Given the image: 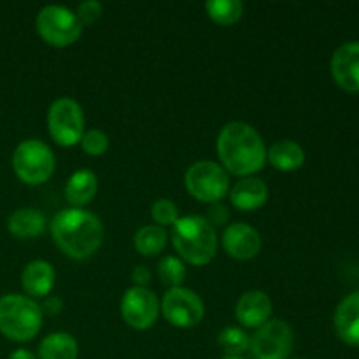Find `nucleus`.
Masks as SVG:
<instances>
[{
    "mask_svg": "<svg viewBox=\"0 0 359 359\" xmlns=\"http://www.w3.org/2000/svg\"><path fill=\"white\" fill-rule=\"evenodd\" d=\"M51 235L60 251L74 259H84L102 245L104 224L90 210L70 207L53 217Z\"/></svg>",
    "mask_w": 359,
    "mask_h": 359,
    "instance_id": "obj_1",
    "label": "nucleus"
},
{
    "mask_svg": "<svg viewBox=\"0 0 359 359\" xmlns=\"http://www.w3.org/2000/svg\"><path fill=\"white\" fill-rule=\"evenodd\" d=\"M217 154L224 168L235 175L259 172L266 161V147L262 135L244 121H231L217 135Z\"/></svg>",
    "mask_w": 359,
    "mask_h": 359,
    "instance_id": "obj_2",
    "label": "nucleus"
},
{
    "mask_svg": "<svg viewBox=\"0 0 359 359\" xmlns=\"http://www.w3.org/2000/svg\"><path fill=\"white\" fill-rule=\"evenodd\" d=\"M172 242L179 256L196 266L212 262L217 251L216 228L202 216L179 217L172 224Z\"/></svg>",
    "mask_w": 359,
    "mask_h": 359,
    "instance_id": "obj_3",
    "label": "nucleus"
},
{
    "mask_svg": "<svg viewBox=\"0 0 359 359\" xmlns=\"http://www.w3.org/2000/svg\"><path fill=\"white\" fill-rule=\"evenodd\" d=\"M42 326L41 305L23 294H4L0 298V333L16 342L32 340Z\"/></svg>",
    "mask_w": 359,
    "mask_h": 359,
    "instance_id": "obj_4",
    "label": "nucleus"
},
{
    "mask_svg": "<svg viewBox=\"0 0 359 359\" xmlns=\"http://www.w3.org/2000/svg\"><path fill=\"white\" fill-rule=\"evenodd\" d=\"M55 154L48 144L37 139L23 140L14 149L13 167L18 177L27 184H42L55 172Z\"/></svg>",
    "mask_w": 359,
    "mask_h": 359,
    "instance_id": "obj_5",
    "label": "nucleus"
},
{
    "mask_svg": "<svg viewBox=\"0 0 359 359\" xmlns=\"http://www.w3.org/2000/svg\"><path fill=\"white\" fill-rule=\"evenodd\" d=\"M39 35L48 44L63 48L70 46L79 39L83 34V23L79 21L77 14L65 6H46L39 11L35 20Z\"/></svg>",
    "mask_w": 359,
    "mask_h": 359,
    "instance_id": "obj_6",
    "label": "nucleus"
},
{
    "mask_svg": "<svg viewBox=\"0 0 359 359\" xmlns=\"http://www.w3.org/2000/svg\"><path fill=\"white\" fill-rule=\"evenodd\" d=\"M186 188L196 200L205 203L221 202L230 189V177L219 163L202 160L193 163L186 172Z\"/></svg>",
    "mask_w": 359,
    "mask_h": 359,
    "instance_id": "obj_7",
    "label": "nucleus"
},
{
    "mask_svg": "<svg viewBox=\"0 0 359 359\" xmlns=\"http://www.w3.org/2000/svg\"><path fill=\"white\" fill-rule=\"evenodd\" d=\"M48 130L60 146H76L84 133L83 107L69 97L55 100L48 111Z\"/></svg>",
    "mask_w": 359,
    "mask_h": 359,
    "instance_id": "obj_8",
    "label": "nucleus"
},
{
    "mask_svg": "<svg viewBox=\"0 0 359 359\" xmlns=\"http://www.w3.org/2000/svg\"><path fill=\"white\" fill-rule=\"evenodd\" d=\"M293 330L283 319L266 321L249 342L255 359H287L293 351Z\"/></svg>",
    "mask_w": 359,
    "mask_h": 359,
    "instance_id": "obj_9",
    "label": "nucleus"
},
{
    "mask_svg": "<svg viewBox=\"0 0 359 359\" xmlns=\"http://www.w3.org/2000/svg\"><path fill=\"white\" fill-rule=\"evenodd\" d=\"M161 312L172 326L193 328L203 319L205 307H203L202 298L195 291L179 286L172 287L165 294L161 302Z\"/></svg>",
    "mask_w": 359,
    "mask_h": 359,
    "instance_id": "obj_10",
    "label": "nucleus"
},
{
    "mask_svg": "<svg viewBox=\"0 0 359 359\" xmlns=\"http://www.w3.org/2000/svg\"><path fill=\"white\" fill-rule=\"evenodd\" d=\"M160 304L156 294L147 287L133 286L123 294L121 316L128 326L135 330H147L156 323Z\"/></svg>",
    "mask_w": 359,
    "mask_h": 359,
    "instance_id": "obj_11",
    "label": "nucleus"
},
{
    "mask_svg": "<svg viewBox=\"0 0 359 359\" xmlns=\"http://www.w3.org/2000/svg\"><path fill=\"white\" fill-rule=\"evenodd\" d=\"M332 76L344 91L359 93V41L337 48L332 56Z\"/></svg>",
    "mask_w": 359,
    "mask_h": 359,
    "instance_id": "obj_12",
    "label": "nucleus"
},
{
    "mask_svg": "<svg viewBox=\"0 0 359 359\" xmlns=\"http://www.w3.org/2000/svg\"><path fill=\"white\" fill-rule=\"evenodd\" d=\"M223 248L231 258L251 259L262 249V237L248 223L228 224L223 231Z\"/></svg>",
    "mask_w": 359,
    "mask_h": 359,
    "instance_id": "obj_13",
    "label": "nucleus"
},
{
    "mask_svg": "<svg viewBox=\"0 0 359 359\" xmlns=\"http://www.w3.org/2000/svg\"><path fill=\"white\" fill-rule=\"evenodd\" d=\"M270 314H272V302L269 294L258 290L242 294L235 307V316L245 328H262L270 319Z\"/></svg>",
    "mask_w": 359,
    "mask_h": 359,
    "instance_id": "obj_14",
    "label": "nucleus"
},
{
    "mask_svg": "<svg viewBox=\"0 0 359 359\" xmlns=\"http://www.w3.org/2000/svg\"><path fill=\"white\" fill-rule=\"evenodd\" d=\"M333 325L339 339L351 347H359V291L347 294L337 307Z\"/></svg>",
    "mask_w": 359,
    "mask_h": 359,
    "instance_id": "obj_15",
    "label": "nucleus"
},
{
    "mask_svg": "<svg viewBox=\"0 0 359 359\" xmlns=\"http://www.w3.org/2000/svg\"><path fill=\"white\" fill-rule=\"evenodd\" d=\"M21 286L32 297H48L55 286V269L44 259H35L25 266Z\"/></svg>",
    "mask_w": 359,
    "mask_h": 359,
    "instance_id": "obj_16",
    "label": "nucleus"
},
{
    "mask_svg": "<svg viewBox=\"0 0 359 359\" xmlns=\"http://www.w3.org/2000/svg\"><path fill=\"white\" fill-rule=\"evenodd\" d=\"M269 198V186L256 177H244L231 188L230 200L237 209L256 210Z\"/></svg>",
    "mask_w": 359,
    "mask_h": 359,
    "instance_id": "obj_17",
    "label": "nucleus"
},
{
    "mask_svg": "<svg viewBox=\"0 0 359 359\" xmlns=\"http://www.w3.org/2000/svg\"><path fill=\"white\" fill-rule=\"evenodd\" d=\"M7 228L18 238H34L44 231L46 217L41 210L23 207L11 214L7 219Z\"/></svg>",
    "mask_w": 359,
    "mask_h": 359,
    "instance_id": "obj_18",
    "label": "nucleus"
},
{
    "mask_svg": "<svg viewBox=\"0 0 359 359\" xmlns=\"http://www.w3.org/2000/svg\"><path fill=\"white\" fill-rule=\"evenodd\" d=\"M266 158L276 168L283 172L298 170L305 161V151L298 142L290 139L279 140L272 144L270 149L266 151Z\"/></svg>",
    "mask_w": 359,
    "mask_h": 359,
    "instance_id": "obj_19",
    "label": "nucleus"
},
{
    "mask_svg": "<svg viewBox=\"0 0 359 359\" xmlns=\"http://www.w3.org/2000/svg\"><path fill=\"white\" fill-rule=\"evenodd\" d=\"M98 189L97 175L91 170H77L70 175L65 188V196L74 207H83L95 198Z\"/></svg>",
    "mask_w": 359,
    "mask_h": 359,
    "instance_id": "obj_20",
    "label": "nucleus"
},
{
    "mask_svg": "<svg viewBox=\"0 0 359 359\" xmlns=\"http://www.w3.org/2000/svg\"><path fill=\"white\" fill-rule=\"evenodd\" d=\"M77 354L79 347L70 333H51L39 346V359H77Z\"/></svg>",
    "mask_w": 359,
    "mask_h": 359,
    "instance_id": "obj_21",
    "label": "nucleus"
},
{
    "mask_svg": "<svg viewBox=\"0 0 359 359\" xmlns=\"http://www.w3.org/2000/svg\"><path fill=\"white\" fill-rule=\"evenodd\" d=\"M167 230L158 224H146L139 228L133 237V245L144 256H156L167 245Z\"/></svg>",
    "mask_w": 359,
    "mask_h": 359,
    "instance_id": "obj_22",
    "label": "nucleus"
},
{
    "mask_svg": "<svg viewBox=\"0 0 359 359\" xmlns=\"http://www.w3.org/2000/svg\"><path fill=\"white\" fill-rule=\"evenodd\" d=\"M205 11L216 23L231 25L241 20L244 4L241 0H209L205 2Z\"/></svg>",
    "mask_w": 359,
    "mask_h": 359,
    "instance_id": "obj_23",
    "label": "nucleus"
},
{
    "mask_svg": "<svg viewBox=\"0 0 359 359\" xmlns=\"http://www.w3.org/2000/svg\"><path fill=\"white\" fill-rule=\"evenodd\" d=\"M249 342L248 333L237 326H228L217 335V344L224 351V356H242L249 349Z\"/></svg>",
    "mask_w": 359,
    "mask_h": 359,
    "instance_id": "obj_24",
    "label": "nucleus"
},
{
    "mask_svg": "<svg viewBox=\"0 0 359 359\" xmlns=\"http://www.w3.org/2000/svg\"><path fill=\"white\" fill-rule=\"evenodd\" d=\"M158 277H160L163 286L179 287L182 280L186 279V266L175 256H165L160 263H158Z\"/></svg>",
    "mask_w": 359,
    "mask_h": 359,
    "instance_id": "obj_25",
    "label": "nucleus"
},
{
    "mask_svg": "<svg viewBox=\"0 0 359 359\" xmlns=\"http://www.w3.org/2000/svg\"><path fill=\"white\" fill-rule=\"evenodd\" d=\"M81 147L90 156H100V154H104L107 151L109 137L102 130L91 128L88 132H84L83 137H81Z\"/></svg>",
    "mask_w": 359,
    "mask_h": 359,
    "instance_id": "obj_26",
    "label": "nucleus"
},
{
    "mask_svg": "<svg viewBox=\"0 0 359 359\" xmlns=\"http://www.w3.org/2000/svg\"><path fill=\"white\" fill-rule=\"evenodd\" d=\"M151 214H153V219L156 221L158 226H168V224H174L179 219V209L172 200L168 198H160L153 203L151 207Z\"/></svg>",
    "mask_w": 359,
    "mask_h": 359,
    "instance_id": "obj_27",
    "label": "nucleus"
},
{
    "mask_svg": "<svg viewBox=\"0 0 359 359\" xmlns=\"http://www.w3.org/2000/svg\"><path fill=\"white\" fill-rule=\"evenodd\" d=\"M77 18L83 25H91L102 16V4L97 0H86L77 6Z\"/></svg>",
    "mask_w": 359,
    "mask_h": 359,
    "instance_id": "obj_28",
    "label": "nucleus"
},
{
    "mask_svg": "<svg viewBox=\"0 0 359 359\" xmlns=\"http://www.w3.org/2000/svg\"><path fill=\"white\" fill-rule=\"evenodd\" d=\"M205 219L209 221V224L212 228L224 226V224L228 223V219H230V210H228V207L224 205V203L214 202L210 203L209 210H207Z\"/></svg>",
    "mask_w": 359,
    "mask_h": 359,
    "instance_id": "obj_29",
    "label": "nucleus"
},
{
    "mask_svg": "<svg viewBox=\"0 0 359 359\" xmlns=\"http://www.w3.org/2000/svg\"><path fill=\"white\" fill-rule=\"evenodd\" d=\"M63 309V300L60 297H55V294H49L46 297L44 304L41 305V311L42 314H48V316H56L60 314Z\"/></svg>",
    "mask_w": 359,
    "mask_h": 359,
    "instance_id": "obj_30",
    "label": "nucleus"
},
{
    "mask_svg": "<svg viewBox=\"0 0 359 359\" xmlns=\"http://www.w3.org/2000/svg\"><path fill=\"white\" fill-rule=\"evenodd\" d=\"M132 280L135 283V286L146 287V284L151 280V272L146 265H139L133 269L132 272Z\"/></svg>",
    "mask_w": 359,
    "mask_h": 359,
    "instance_id": "obj_31",
    "label": "nucleus"
},
{
    "mask_svg": "<svg viewBox=\"0 0 359 359\" xmlns=\"http://www.w3.org/2000/svg\"><path fill=\"white\" fill-rule=\"evenodd\" d=\"M9 359H37V356L28 349H16L14 353H11Z\"/></svg>",
    "mask_w": 359,
    "mask_h": 359,
    "instance_id": "obj_32",
    "label": "nucleus"
},
{
    "mask_svg": "<svg viewBox=\"0 0 359 359\" xmlns=\"http://www.w3.org/2000/svg\"><path fill=\"white\" fill-rule=\"evenodd\" d=\"M221 359H244L242 356H224V358H221Z\"/></svg>",
    "mask_w": 359,
    "mask_h": 359,
    "instance_id": "obj_33",
    "label": "nucleus"
}]
</instances>
